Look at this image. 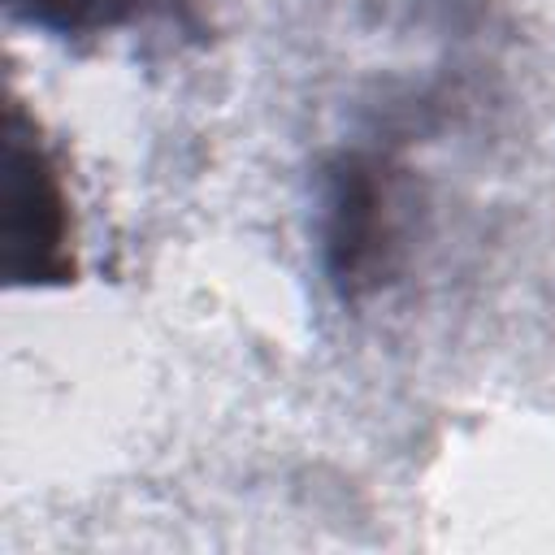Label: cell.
Returning <instances> with one entry per match:
<instances>
[{"instance_id":"cell-1","label":"cell","mask_w":555,"mask_h":555,"mask_svg":"<svg viewBox=\"0 0 555 555\" xmlns=\"http://www.w3.org/2000/svg\"><path fill=\"white\" fill-rule=\"evenodd\" d=\"M412 173L382 152H338L321 169L317 243L330 286L343 304L377 295L399 278L412 234Z\"/></svg>"},{"instance_id":"cell-2","label":"cell","mask_w":555,"mask_h":555,"mask_svg":"<svg viewBox=\"0 0 555 555\" xmlns=\"http://www.w3.org/2000/svg\"><path fill=\"white\" fill-rule=\"evenodd\" d=\"M4 273L13 286L69 282L74 273V217L61 165L39 126L13 100L4 113Z\"/></svg>"},{"instance_id":"cell-3","label":"cell","mask_w":555,"mask_h":555,"mask_svg":"<svg viewBox=\"0 0 555 555\" xmlns=\"http://www.w3.org/2000/svg\"><path fill=\"white\" fill-rule=\"evenodd\" d=\"M9 13L52 39H108L173 9V0H4Z\"/></svg>"}]
</instances>
